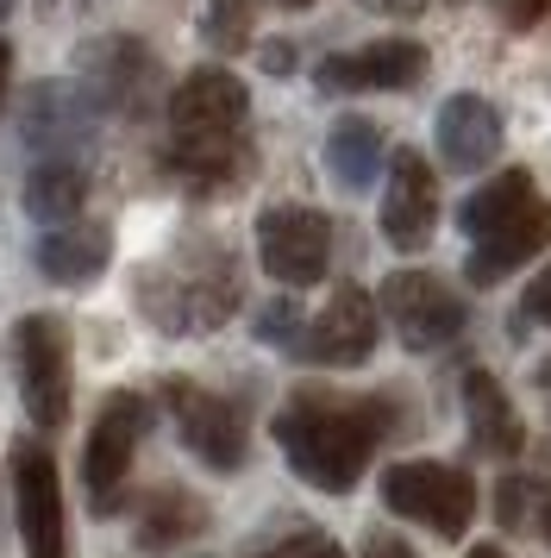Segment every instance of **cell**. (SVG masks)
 I'll use <instances>...</instances> for the list:
<instances>
[{
	"mask_svg": "<svg viewBox=\"0 0 551 558\" xmlns=\"http://www.w3.org/2000/svg\"><path fill=\"white\" fill-rule=\"evenodd\" d=\"M382 508L401 521H420L439 539H464L476 521V477L445 458H401L382 471Z\"/></svg>",
	"mask_w": 551,
	"mask_h": 558,
	"instance_id": "obj_5",
	"label": "cell"
},
{
	"mask_svg": "<svg viewBox=\"0 0 551 558\" xmlns=\"http://www.w3.org/2000/svg\"><path fill=\"white\" fill-rule=\"evenodd\" d=\"M145 427H150V402L138 389H113L100 402L95 427H88V446H82V489H88L95 514H113L125 502V477H132V458H138Z\"/></svg>",
	"mask_w": 551,
	"mask_h": 558,
	"instance_id": "obj_6",
	"label": "cell"
},
{
	"mask_svg": "<svg viewBox=\"0 0 551 558\" xmlns=\"http://www.w3.org/2000/svg\"><path fill=\"white\" fill-rule=\"evenodd\" d=\"M7 13H13V0H0V20H7Z\"/></svg>",
	"mask_w": 551,
	"mask_h": 558,
	"instance_id": "obj_37",
	"label": "cell"
},
{
	"mask_svg": "<svg viewBox=\"0 0 551 558\" xmlns=\"http://www.w3.org/2000/svg\"><path fill=\"white\" fill-rule=\"evenodd\" d=\"M432 138H439L445 170H457V177L489 170V163L501 157V113H495V101H482V95H451V101L439 107V120H432Z\"/></svg>",
	"mask_w": 551,
	"mask_h": 558,
	"instance_id": "obj_17",
	"label": "cell"
},
{
	"mask_svg": "<svg viewBox=\"0 0 551 558\" xmlns=\"http://www.w3.org/2000/svg\"><path fill=\"white\" fill-rule=\"evenodd\" d=\"M13 377L20 402L38 427H63L75 396V364H70V332L57 314H25L13 327Z\"/></svg>",
	"mask_w": 551,
	"mask_h": 558,
	"instance_id": "obj_8",
	"label": "cell"
},
{
	"mask_svg": "<svg viewBox=\"0 0 551 558\" xmlns=\"http://www.w3.org/2000/svg\"><path fill=\"white\" fill-rule=\"evenodd\" d=\"M88 202V170L75 157H45L32 177H25V214L45 220V227H70Z\"/></svg>",
	"mask_w": 551,
	"mask_h": 558,
	"instance_id": "obj_21",
	"label": "cell"
},
{
	"mask_svg": "<svg viewBox=\"0 0 551 558\" xmlns=\"http://www.w3.org/2000/svg\"><path fill=\"white\" fill-rule=\"evenodd\" d=\"M207 527V508L188 496V489H157L138 514V546L145 553H175V546H188L195 533Z\"/></svg>",
	"mask_w": 551,
	"mask_h": 558,
	"instance_id": "obj_22",
	"label": "cell"
},
{
	"mask_svg": "<svg viewBox=\"0 0 551 558\" xmlns=\"http://www.w3.org/2000/svg\"><path fill=\"white\" fill-rule=\"evenodd\" d=\"M457 232L470 239L464 277L476 289H495L507 270H521L526 257H539L551 245V202L526 170H501L457 202Z\"/></svg>",
	"mask_w": 551,
	"mask_h": 558,
	"instance_id": "obj_4",
	"label": "cell"
},
{
	"mask_svg": "<svg viewBox=\"0 0 551 558\" xmlns=\"http://www.w3.org/2000/svg\"><path fill=\"white\" fill-rule=\"evenodd\" d=\"M250 558H345V546L320 527H295V533H282V539H270V546H257Z\"/></svg>",
	"mask_w": 551,
	"mask_h": 558,
	"instance_id": "obj_25",
	"label": "cell"
},
{
	"mask_svg": "<svg viewBox=\"0 0 551 558\" xmlns=\"http://www.w3.org/2000/svg\"><path fill=\"white\" fill-rule=\"evenodd\" d=\"M107 257H113L107 227H57L38 239V277L63 282V289H82V282H95L107 270Z\"/></svg>",
	"mask_w": 551,
	"mask_h": 558,
	"instance_id": "obj_20",
	"label": "cell"
},
{
	"mask_svg": "<svg viewBox=\"0 0 551 558\" xmlns=\"http://www.w3.org/2000/svg\"><path fill=\"white\" fill-rule=\"evenodd\" d=\"M7 88H13V45L0 38V113H7Z\"/></svg>",
	"mask_w": 551,
	"mask_h": 558,
	"instance_id": "obj_32",
	"label": "cell"
},
{
	"mask_svg": "<svg viewBox=\"0 0 551 558\" xmlns=\"http://www.w3.org/2000/svg\"><path fill=\"white\" fill-rule=\"evenodd\" d=\"M464 558H507V553H501V546H470Z\"/></svg>",
	"mask_w": 551,
	"mask_h": 558,
	"instance_id": "obj_34",
	"label": "cell"
},
{
	"mask_svg": "<svg viewBox=\"0 0 551 558\" xmlns=\"http://www.w3.org/2000/svg\"><path fill=\"white\" fill-rule=\"evenodd\" d=\"M546 502H551L546 477H532V471H514V464H507V477H501V489H495V521L501 527H539Z\"/></svg>",
	"mask_w": 551,
	"mask_h": 558,
	"instance_id": "obj_23",
	"label": "cell"
},
{
	"mask_svg": "<svg viewBox=\"0 0 551 558\" xmlns=\"http://www.w3.org/2000/svg\"><path fill=\"white\" fill-rule=\"evenodd\" d=\"M521 307H526V320H532V327H551V264H546L532 282H526Z\"/></svg>",
	"mask_w": 551,
	"mask_h": 558,
	"instance_id": "obj_28",
	"label": "cell"
},
{
	"mask_svg": "<svg viewBox=\"0 0 551 558\" xmlns=\"http://www.w3.org/2000/svg\"><path fill=\"white\" fill-rule=\"evenodd\" d=\"M376 339H382V307H376V295H364L357 282H339L332 302L301 327L295 357L301 364H326V371H351V364H364L376 352Z\"/></svg>",
	"mask_w": 551,
	"mask_h": 558,
	"instance_id": "obj_11",
	"label": "cell"
},
{
	"mask_svg": "<svg viewBox=\"0 0 551 558\" xmlns=\"http://www.w3.org/2000/svg\"><path fill=\"white\" fill-rule=\"evenodd\" d=\"M376 307H382V320L395 327V339L407 352H445L451 339L470 327L464 295L445 277H432V270H395V277H382Z\"/></svg>",
	"mask_w": 551,
	"mask_h": 558,
	"instance_id": "obj_7",
	"label": "cell"
},
{
	"mask_svg": "<svg viewBox=\"0 0 551 558\" xmlns=\"http://www.w3.org/2000/svg\"><path fill=\"white\" fill-rule=\"evenodd\" d=\"M200 32H207V45H213L220 57L245 51V45H250V0H207Z\"/></svg>",
	"mask_w": 551,
	"mask_h": 558,
	"instance_id": "obj_24",
	"label": "cell"
},
{
	"mask_svg": "<svg viewBox=\"0 0 551 558\" xmlns=\"http://www.w3.org/2000/svg\"><path fill=\"white\" fill-rule=\"evenodd\" d=\"M132 295H138V307H145V320L157 332L188 339V332H213L238 314L245 277H238V257L225 252L220 239H188L182 252L138 270Z\"/></svg>",
	"mask_w": 551,
	"mask_h": 558,
	"instance_id": "obj_3",
	"label": "cell"
},
{
	"mask_svg": "<svg viewBox=\"0 0 551 558\" xmlns=\"http://www.w3.org/2000/svg\"><path fill=\"white\" fill-rule=\"evenodd\" d=\"M532 389L546 396V414H551V357H539V364H532Z\"/></svg>",
	"mask_w": 551,
	"mask_h": 558,
	"instance_id": "obj_33",
	"label": "cell"
},
{
	"mask_svg": "<svg viewBox=\"0 0 551 558\" xmlns=\"http://www.w3.org/2000/svg\"><path fill=\"white\" fill-rule=\"evenodd\" d=\"M264 70H270V76H295V45L270 38V45H264Z\"/></svg>",
	"mask_w": 551,
	"mask_h": 558,
	"instance_id": "obj_30",
	"label": "cell"
},
{
	"mask_svg": "<svg viewBox=\"0 0 551 558\" xmlns=\"http://www.w3.org/2000/svg\"><path fill=\"white\" fill-rule=\"evenodd\" d=\"M389 433H395L389 396H326V389L289 396L270 421V439L282 446L289 471L326 496L357 489V477L370 471V458L382 452Z\"/></svg>",
	"mask_w": 551,
	"mask_h": 558,
	"instance_id": "obj_1",
	"label": "cell"
},
{
	"mask_svg": "<svg viewBox=\"0 0 551 558\" xmlns=\"http://www.w3.org/2000/svg\"><path fill=\"white\" fill-rule=\"evenodd\" d=\"M95 138V101L75 82H38L25 95V145L45 157H75Z\"/></svg>",
	"mask_w": 551,
	"mask_h": 558,
	"instance_id": "obj_15",
	"label": "cell"
},
{
	"mask_svg": "<svg viewBox=\"0 0 551 558\" xmlns=\"http://www.w3.org/2000/svg\"><path fill=\"white\" fill-rule=\"evenodd\" d=\"M276 7H289V13H301V7H314V0H276Z\"/></svg>",
	"mask_w": 551,
	"mask_h": 558,
	"instance_id": "obj_35",
	"label": "cell"
},
{
	"mask_svg": "<svg viewBox=\"0 0 551 558\" xmlns=\"http://www.w3.org/2000/svg\"><path fill=\"white\" fill-rule=\"evenodd\" d=\"M464 421H470V446L482 458H501V464H514L526 452V427L514 402H507V389H501L489 371H470L464 377Z\"/></svg>",
	"mask_w": 551,
	"mask_h": 558,
	"instance_id": "obj_18",
	"label": "cell"
},
{
	"mask_svg": "<svg viewBox=\"0 0 551 558\" xmlns=\"http://www.w3.org/2000/svg\"><path fill=\"white\" fill-rule=\"evenodd\" d=\"M364 558H414V546L401 539V533H364Z\"/></svg>",
	"mask_w": 551,
	"mask_h": 558,
	"instance_id": "obj_29",
	"label": "cell"
},
{
	"mask_svg": "<svg viewBox=\"0 0 551 558\" xmlns=\"http://www.w3.org/2000/svg\"><path fill=\"white\" fill-rule=\"evenodd\" d=\"M382 163H389V145H382V126L376 120H364V113L332 120V132H326V177L339 182L345 195L370 189L382 177Z\"/></svg>",
	"mask_w": 551,
	"mask_h": 558,
	"instance_id": "obj_19",
	"label": "cell"
},
{
	"mask_svg": "<svg viewBox=\"0 0 551 558\" xmlns=\"http://www.w3.org/2000/svg\"><path fill=\"white\" fill-rule=\"evenodd\" d=\"M250 163V95L232 70H195L170 95V170L188 189H225Z\"/></svg>",
	"mask_w": 551,
	"mask_h": 558,
	"instance_id": "obj_2",
	"label": "cell"
},
{
	"mask_svg": "<svg viewBox=\"0 0 551 558\" xmlns=\"http://www.w3.org/2000/svg\"><path fill=\"white\" fill-rule=\"evenodd\" d=\"M357 7H370V13H389V20H414V13H426L432 0H357Z\"/></svg>",
	"mask_w": 551,
	"mask_h": 558,
	"instance_id": "obj_31",
	"label": "cell"
},
{
	"mask_svg": "<svg viewBox=\"0 0 551 558\" xmlns=\"http://www.w3.org/2000/svg\"><path fill=\"white\" fill-rule=\"evenodd\" d=\"M301 327H307V314L295 302H264V314H257V339L264 345H282V352H295Z\"/></svg>",
	"mask_w": 551,
	"mask_h": 558,
	"instance_id": "obj_26",
	"label": "cell"
},
{
	"mask_svg": "<svg viewBox=\"0 0 551 558\" xmlns=\"http://www.w3.org/2000/svg\"><path fill=\"white\" fill-rule=\"evenodd\" d=\"M489 7H495V20L507 32H532L551 20V0H489Z\"/></svg>",
	"mask_w": 551,
	"mask_h": 558,
	"instance_id": "obj_27",
	"label": "cell"
},
{
	"mask_svg": "<svg viewBox=\"0 0 551 558\" xmlns=\"http://www.w3.org/2000/svg\"><path fill=\"white\" fill-rule=\"evenodd\" d=\"M426 63H432V51L414 45V38H376V45H357V51L320 57L314 88L320 95H389V88H414L426 76Z\"/></svg>",
	"mask_w": 551,
	"mask_h": 558,
	"instance_id": "obj_13",
	"label": "cell"
},
{
	"mask_svg": "<svg viewBox=\"0 0 551 558\" xmlns=\"http://www.w3.org/2000/svg\"><path fill=\"white\" fill-rule=\"evenodd\" d=\"M163 408H170L182 446H188L207 471L232 477V471L245 464L250 427H245V408L232 402V396H220V389H200V383H188V377H170V383H163Z\"/></svg>",
	"mask_w": 551,
	"mask_h": 558,
	"instance_id": "obj_9",
	"label": "cell"
},
{
	"mask_svg": "<svg viewBox=\"0 0 551 558\" xmlns=\"http://www.w3.org/2000/svg\"><path fill=\"white\" fill-rule=\"evenodd\" d=\"M13 514H20L25 558H70L63 477H57V458H50L38 439H20V446H13Z\"/></svg>",
	"mask_w": 551,
	"mask_h": 558,
	"instance_id": "obj_12",
	"label": "cell"
},
{
	"mask_svg": "<svg viewBox=\"0 0 551 558\" xmlns=\"http://www.w3.org/2000/svg\"><path fill=\"white\" fill-rule=\"evenodd\" d=\"M389 182H382V239L395 252H426L439 232V177L414 145L389 151Z\"/></svg>",
	"mask_w": 551,
	"mask_h": 558,
	"instance_id": "obj_14",
	"label": "cell"
},
{
	"mask_svg": "<svg viewBox=\"0 0 551 558\" xmlns=\"http://www.w3.org/2000/svg\"><path fill=\"white\" fill-rule=\"evenodd\" d=\"M257 264L270 270L282 289H307L326 277L332 264V220L320 207L301 202H276L257 214Z\"/></svg>",
	"mask_w": 551,
	"mask_h": 558,
	"instance_id": "obj_10",
	"label": "cell"
},
{
	"mask_svg": "<svg viewBox=\"0 0 551 558\" xmlns=\"http://www.w3.org/2000/svg\"><path fill=\"white\" fill-rule=\"evenodd\" d=\"M82 95L95 107H113V113H132L138 95H145L150 82V51L138 38H125V32H107L95 45H82Z\"/></svg>",
	"mask_w": 551,
	"mask_h": 558,
	"instance_id": "obj_16",
	"label": "cell"
},
{
	"mask_svg": "<svg viewBox=\"0 0 551 558\" xmlns=\"http://www.w3.org/2000/svg\"><path fill=\"white\" fill-rule=\"evenodd\" d=\"M539 533H546V539H551V502H546V514H539Z\"/></svg>",
	"mask_w": 551,
	"mask_h": 558,
	"instance_id": "obj_36",
	"label": "cell"
}]
</instances>
